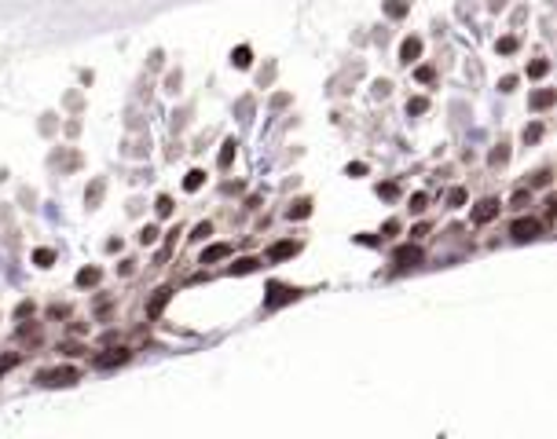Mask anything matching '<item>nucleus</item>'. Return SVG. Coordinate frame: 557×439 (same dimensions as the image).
I'll list each match as a JSON object with an SVG mask.
<instances>
[{
  "label": "nucleus",
  "instance_id": "21",
  "mask_svg": "<svg viewBox=\"0 0 557 439\" xmlns=\"http://www.w3.org/2000/svg\"><path fill=\"white\" fill-rule=\"evenodd\" d=\"M488 161L495 165V169H499V165H506V161H509V146H506V143H499L495 150H491V157H488Z\"/></svg>",
  "mask_w": 557,
  "mask_h": 439
},
{
  "label": "nucleus",
  "instance_id": "13",
  "mask_svg": "<svg viewBox=\"0 0 557 439\" xmlns=\"http://www.w3.org/2000/svg\"><path fill=\"white\" fill-rule=\"evenodd\" d=\"M99 278H103V271H99V267H81L73 282H77V286H96Z\"/></svg>",
  "mask_w": 557,
  "mask_h": 439
},
{
  "label": "nucleus",
  "instance_id": "7",
  "mask_svg": "<svg viewBox=\"0 0 557 439\" xmlns=\"http://www.w3.org/2000/svg\"><path fill=\"white\" fill-rule=\"evenodd\" d=\"M418 260H422V249H418V245H400L392 253V264H400V267H414Z\"/></svg>",
  "mask_w": 557,
  "mask_h": 439
},
{
  "label": "nucleus",
  "instance_id": "32",
  "mask_svg": "<svg viewBox=\"0 0 557 439\" xmlns=\"http://www.w3.org/2000/svg\"><path fill=\"white\" fill-rule=\"evenodd\" d=\"M425 209V194L418 191V194H411V212H422Z\"/></svg>",
  "mask_w": 557,
  "mask_h": 439
},
{
  "label": "nucleus",
  "instance_id": "3",
  "mask_svg": "<svg viewBox=\"0 0 557 439\" xmlns=\"http://www.w3.org/2000/svg\"><path fill=\"white\" fill-rule=\"evenodd\" d=\"M509 235H513L517 242H532V238H539V220H532V216H521V220H513L509 223Z\"/></svg>",
  "mask_w": 557,
  "mask_h": 439
},
{
  "label": "nucleus",
  "instance_id": "23",
  "mask_svg": "<svg viewBox=\"0 0 557 439\" xmlns=\"http://www.w3.org/2000/svg\"><path fill=\"white\" fill-rule=\"evenodd\" d=\"M154 209H158V216H172V198H169V194H158Z\"/></svg>",
  "mask_w": 557,
  "mask_h": 439
},
{
  "label": "nucleus",
  "instance_id": "22",
  "mask_svg": "<svg viewBox=\"0 0 557 439\" xmlns=\"http://www.w3.org/2000/svg\"><path fill=\"white\" fill-rule=\"evenodd\" d=\"M425 110H429V99H425V96L407 99V114H425Z\"/></svg>",
  "mask_w": 557,
  "mask_h": 439
},
{
  "label": "nucleus",
  "instance_id": "34",
  "mask_svg": "<svg viewBox=\"0 0 557 439\" xmlns=\"http://www.w3.org/2000/svg\"><path fill=\"white\" fill-rule=\"evenodd\" d=\"M513 205H517V209H521V205H532V194H528V191H517V194H513Z\"/></svg>",
  "mask_w": 557,
  "mask_h": 439
},
{
  "label": "nucleus",
  "instance_id": "11",
  "mask_svg": "<svg viewBox=\"0 0 557 439\" xmlns=\"http://www.w3.org/2000/svg\"><path fill=\"white\" fill-rule=\"evenodd\" d=\"M554 99H557V92L554 88H539L532 96V110H546V106H554Z\"/></svg>",
  "mask_w": 557,
  "mask_h": 439
},
{
  "label": "nucleus",
  "instance_id": "5",
  "mask_svg": "<svg viewBox=\"0 0 557 439\" xmlns=\"http://www.w3.org/2000/svg\"><path fill=\"white\" fill-rule=\"evenodd\" d=\"M495 216H499V201H495V198H484V201L473 205V223H488V220H495Z\"/></svg>",
  "mask_w": 557,
  "mask_h": 439
},
{
  "label": "nucleus",
  "instance_id": "1",
  "mask_svg": "<svg viewBox=\"0 0 557 439\" xmlns=\"http://www.w3.org/2000/svg\"><path fill=\"white\" fill-rule=\"evenodd\" d=\"M77 366H55V370H41L37 373V381H41L44 388H70V385H77Z\"/></svg>",
  "mask_w": 557,
  "mask_h": 439
},
{
  "label": "nucleus",
  "instance_id": "26",
  "mask_svg": "<svg viewBox=\"0 0 557 439\" xmlns=\"http://www.w3.org/2000/svg\"><path fill=\"white\" fill-rule=\"evenodd\" d=\"M396 194H400V183H378V198H396Z\"/></svg>",
  "mask_w": 557,
  "mask_h": 439
},
{
  "label": "nucleus",
  "instance_id": "4",
  "mask_svg": "<svg viewBox=\"0 0 557 439\" xmlns=\"http://www.w3.org/2000/svg\"><path fill=\"white\" fill-rule=\"evenodd\" d=\"M169 300H172V289H169V286H162V289H158V293L151 296V300H147V319H158V315L165 311V304H169Z\"/></svg>",
  "mask_w": 557,
  "mask_h": 439
},
{
  "label": "nucleus",
  "instance_id": "14",
  "mask_svg": "<svg viewBox=\"0 0 557 439\" xmlns=\"http://www.w3.org/2000/svg\"><path fill=\"white\" fill-rule=\"evenodd\" d=\"M411 11V0H385V15L389 18H403Z\"/></svg>",
  "mask_w": 557,
  "mask_h": 439
},
{
  "label": "nucleus",
  "instance_id": "25",
  "mask_svg": "<svg viewBox=\"0 0 557 439\" xmlns=\"http://www.w3.org/2000/svg\"><path fill=\"white\" fill-rule=\"evenodd\" d=\"M33 260H37V267H52V264H55V253H52V249H37Z\"/></svg>",
  "mask_w": 557,
  "mask_h": 439
},
{
  "label": "nucleus",
  "instance_id": "36",
  "mask_svg": "<svg viewBox=\"0 0 557 439\" xmlns=\"http://www.w3.org/2000/svg\"><path fill=\"white\" fill-rule=\"evenodd\" d=\"M517 88V77H502L499 81V92H513Z\"/></svg>",
  "mask_w": 557,
  "mask_h": 439
},
{
  "label": "nucleus",
  "instance_id": "40",
  "mask_svg": "<svg viewBox=\"0 0 557 439\" xmlns=\"http://www.w3.org/2000/svg\"><path fill=\"white\" fill-rule=\"evenodd\" d=\"M425 235H429V227H425V223H418V227L411 231V238H425Z\"/></svg>",
  "mask_w": 557,
  "mask_h": 439
},
{
  "label": "nucleus",
  "instance_id": "10",
  "mask_svg": "<svg viewBox=\"0 0 557 439\" xmlns=\"http://www.w3.org/2000/svg\"><path fill=\"white\" fill-rule=\"evenodd\" d=\"M286 216H290V220H308L312 216V201L308 198H297L290 209H286Z\"/></svg>",
  "mask_w": 557,
  "mask_h": 439
},
{
  "label": "nucleus",
  "instance_id": "12",
  "mask_svg": "<svg viewBox=\"0 0 557 439\" xmlns=\"http://www.w3.org/2000/svg\"><path fill=\"white\" fill-rule=\"evenodd\" d=\"M224 256H231V245L220 242V245H209L206 253H202V264H217V260H224Z\"/></svg>",
  "mask_w": 557,
  "mask_h": 439
},
{
  "label": "nucleus",
  "instance_id": "27",
  "mask_svg": "<svg viewBox=\"0 0 557 439\" xmlns=\"http://www.w3.org/2000/svg\"><path fill=\"white\" fill-rule=\"evenodd\" d=\"M495 48H499V55H513V51H517V37H502Z\"/></svg>",
  "mask_w": 557,
  "mask_h": 439
},
{
  "label": "nucleus",
  "instance_id": "2",
  "mask_svg": "<svg viewBox=\"0 0 557 439\" xmlns=\"http://www.w3.org/2000/svg\"><path fill=\"white\" fill-rule=\"evenodd\" d=\"M297 296H301V289L282 286V282H272V286H268V293H264V307H268V311H275V307H282V304H293Z\"/></svg>",
  "mask_w": 557,
  "mask_h": 439
},
{
  "label": "nucleus",
  "instance_id": "18",
  "mask_svg": "<svg viewBox=\"0 0 557 439\" xmlns=\"http://www.w3.org/2000/svg\"><path fill=\"white\" fill-rule=\"evenodd\" d=\"M235 146H238V143H235V139H227V143H224V146H220V157H217V161H220V169H227V165H231V161H235Z\"/></svg>",
  "mask_w": 557,
  "mask_h": 439
},
{
  "label": "nucleus",
  "instance_id": "28",
  "mask_svg": "<svg viewBox=\"0 0 557 439\" xmlns=\"http://www.w3.org/2000/svg\"><path fill=\"white\" fill-rule=\"evenodd\" d=\"M158 235H162L158 227H143V231H139V242H143V245H154V242H158Z\"/></svg>",
  "mask_w": 557,
  "mask_h": 439
},
{
  "label": "nucleus",
  "instance_id": "35",
  "mask_svg": "<svg viewBox=\"0 0 557 439\" xmlns=\"http://www.w3.org/2000/svg\"><path fill=\"white\" fill-rule=\"evenodd\" d=\"M532 187H550V172H535V180H532Z\"/></svg>",
  "mask_w": 557,
  "mask_h": 439
},
{
  "label": "nucleus",
  "instance_id": "20",
  "mask_svg": "<svg viewBox=\"0 0 557 439\" xmlns=\"http://www.w3.org/2000/svg\"><path fill=\"white\" fill-rule=\"evenodd\" d=\"M524 143H539V139H543V125H539V121H532V125H524Z\"/></svg>",
  "mask_w": 557,
  "mask_h": 439
},
{
  "label": "nucleus",
  "instance_id": "39",
  "mask_svg": "<svg viewBox=\"0 0 557 439\" xmlns=\"http://www.w3.org/2000/svg\"><path fill=\"white\" fill-rule=\"evenodd\" d=\"M26 315H33V304H30V300L18 304V319H26Z\"/></svg>",
  "mask_w": 557,
  "mask_h": 439
},
{
  "label": "nucleus",
  "instance_id": "38",
  "mask_svg": "<svg viewBox=\"0 0 557 439\" xmlns=\"http://www.w3.org/2000/svg\"><path fill=\"white\" fill-rule=\"evenodd\" d=\"M99 194H103V183H96V187L88 191V205H92V201H99Z\"/></svg>",
  "mask_w": 557,
  "mask_h": 439
},
{
  "label": "nucleus",
  "instance_id": "16",
  "mask_svg": "<svg viewBox=\"0 0 557 439\" xmlns=\"http://www.w3.org/2000/svg\"><path fill=\"white\" fill-rule=\"evenodd\" d=\"M231 62H235V66H238V70H246V66H249V62H253V51H249V48H246V44H238V48H235V51H231Z\"/></svg>",
  "mask_w": 557,
  "mask_h": 439
},
{
  "label": "nucleus",
  "instance_id": "9",
  "mask_svg": "<svg viewBox=\"0 0 557 439\" xmlns=\"http://www.w3.org/2000/svg\"><path fill=\"white\" fill-rule=\"evenodd\" d=\"M297 242H275L272 249H268V260H290V256H297Z\"/></svg>",
  "mask_w": 557,
  "mask_h": 439
},
{
  "label": "nucleus",
  "instance_id": "19",
  "mask_svg": "<svg viewBox=\"0 0 557 439\" xmlns=\"http://www.w3.org/2000/svg\"><path fill=\"white\" fill-rule=\"evenodd\" d=\"M546 73H550V62H546V59H535V62H528V77H532V81L546 77Z\"/></svg>",
  "mask_w": 557,
  "mask_h": 439
},
{
  "label": "nucleus",
  "instance_id": "17",
  "mask_svg": "<svg viewBox=\"0 0 557 439\" xmlns=\"http://www.w3.org/2000/svg\"><path fill=\"white\" fill-rule=\"evenodd\" d=\"M202 183H206V172H202V169H191L187 176H183V191H191V194L198 191Z\"/></svg>",
  "mask_w": 557,
  "mask_h": 439
},
{
  "label": "nucleus",
  "instance_id": "8",
  "mask_svg": "<svg viewBox=\"0 0 557 439\" xmlns=\"http://www.w3.org/2000/svg\"><path fill=\"white\" fill-rule=\"evenodd\" d=\"M418 55H422V37H407V41L400 44V62H407V66H411Z\"/></svg>",
  "mask_w": 557,
  "mask_h": 439
},
{
  "label": "nucleus",
  "instance_id": "6",
  "mask_svg": "<svg viewBox=\"0 0 557 439\" xmlns=\"http://www.w3.org/2000/svg\"><path fill=\"white\" fill-rule=\"evenodd\" d=\"M121 362H128V348H110L107 355H96V366H99V370L121 366Z\"/></svg>",
  "mask_w": 557,
  "mask_h": 439
},
{
  "label": "nucleus",
  "instance_id": "30",
  "mask_svg": "<svg viewBox=\"0 0 557 439\" xmlns=\"http://www.w3.org/2000/svg\"><path fill=\"white\" fill-rule=\"evenodd\" d=\"M414 77L422 81V85H429V81L436 77V70H433V66H418V70H414Z\"/></svg>",
  "mask_w": 557,
  "mask_h": 439
},
{
  "label": "nucleus",
  "instance_id": "29",
  "mask_svg": "<svg viewBox=\"0 0 557 439\" xmlns=\"http://www.w3.org/2000/svg\"><path fill=\"white\" fill-rule=\"evenodd\" d=\"M209 235H213V223H209V220H206V223H198V227L191 231V238H194V242H202V238H209Z\"/></svg>",
  "mask_w": 557,
  "mask_h": 439
},
{
  "label": "nucleus",
  "instance_id": "31",
  "mask_svg": "<svg viewBox=\"0 0 557 439\" xmlns=\"http://www.w3.org/2000/svg\"><path fill=\"white\" fill-rule=\"evenodd\" d=\"M11 366H18V355H0V373H7Z\"/></svg>",
  "mask_w": 557,
  "mask_h": 439
},
{
  "label": "nucleus",
  "instance_id": "33",
  "mask_svg": "<svg viewBox=\"0 0 557 439\" xmlns=\"http://www.w3.org/2000/svg\"><path fill=\"white\" fill-rule=\"evenodd\" d=\"M396 231H400V220H385V227H382V238L396 235Z\"/></svg>",
  "mask_w": 557,
  "mask_h": 439
},
{
  "label": "nucleus",
  "instance_id": "24",
  "mask_svg": "<svg viewBox=\"0 0 557 439\" xmlns=\"http://www.w3.org/2000/svg\"><path fill=\"white\" fill-rule=\"evenodd\" d=\"M447 205H451V209L466 205V191H462V187H451V191H447Z\"/></svg>",
  "mask_w": 557,
  "mask_h": 439
},
{
  "label": "nucleus",
  "instance_id": "15",
  "mask_svg": "<svg viewBox=\"0 0 557 439\" xmlns=\"http://www.w3.org/2000/svg\"><path fill=\"white\" fill-rule=\"evenodd\" d=\"M257 267H261V260H257V256H242V260L231 264V275H249V271H257Z\"/></svg>",
  "mask_w": 557,
  "mask_h": 439
},
{
  "label": "nucleus",
  "instance_id": "37",
  "mask_svg": "<svg viewBox=\"0 0 557 439\" xmlns=\"http://www.w3.org/2000/svg\"><path fill=\"white\" fill-rule=\"evenodd\" d=\"M363 172H367L363 161H352V165H348V176H363Z\"/></svg>",
  "mask_w": 557,
  "mask_h": 439
}]
</instances>
